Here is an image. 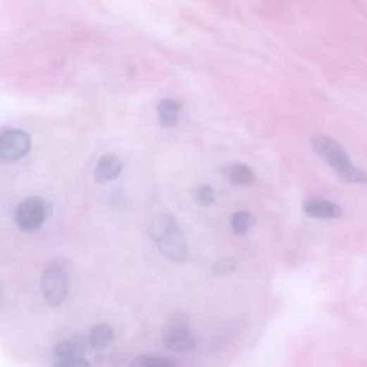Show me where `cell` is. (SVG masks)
Returning <instances> with one entry per match:
<instances>
[{
  "instance_id": "17",
  "label": "cell",
  "mask_w": 367,
  "mask_h": 367,
  "mask_svg": "<svg viewBox=\"0 0 367 367\" xmlns=\"http://www.w3.org/2000/svg\"><path fill=\"white\" fill-rule=\"evenodd\" d=\"M52 367H91V363L85 357H65L58 359Z\"/></svg>"
},
{
  "instance_id": "2",
  "label": "cell",
  "mask_w": 367,
  "mask_h": 367,
  "mask_svg": "<svg viewBox=\"0 0 367 367\" xmlns=\"http://www.w3.org/2000/svg\"><path fill=\"white\" fill-rule=\"evenodd\" d=\"M311 147L316 154L342 177L343 181L352 184H367V174L356 168L344 148L333 138L317 135L311 139Z\"/></svg>"
},
{
  "instance_id": "4",
  "label": "cell",
  "mask_w": 367,
  "mask_h": 367,
  "mask_svg": "<svg viewBox=\"0 0 367 367\" xmlns=\"http://www.w3.org/2000/svg\"><path fill=\"white\" fill-rule=\"evenodd\" d=\"M68 267L62 261H51L40 277V292L49 307L62 306L69 296Z\"/></svg>"
},
{
  "instance_id": "3",
  "label": "cell",
  "mask_w": 367,
  "mask_h": 367,
  "mask_svg": "<svg viewBox=\"0 0 367 367\" xmlns=\"http://www.w3.org/2000/svg\"><path fill=\"white\" fill-rule=\"evenodd\" d=\"M161 337L164 346L174 353H187L197 347V337L192 333L191 320L184 311L171 313L164 325Z\"/></svg>"
},
{
  "instance_id": "5",
  "label": "cell",
  "mask_w": 367,
  "mask_h": 367,
  "mask_svg": "<svg viewBox=\"0 0 367 367\" xmlns=\"http://www.w3.org/2000/svg\"><path fill=\"white\" fill-rule=\"evenodd\" d=\"M52 213L51 204L39 197H29L23 199L15 213V221L23 232H35L42 228Z\"/></svg>"
},
{
  "instance_id": "10",
  "label": "cell",
  "mask_w": 367,
  "mask_h": 367,
  "mask_svg": "<svg viewBox=\"0 0 367 367\" xmlns=\"http://www.w3.org/2000/svg\"><path fill=\"white\" fill-rule=\"evenodd\" d=\"M223 174L228 181H231L235 185H241V187L253 184L254 178H256L253 170L246 164H240V162L225 166L223 168Z\"/></svg>"
},
{
  "instance_id": "15",
  "label": "cell",
  "mask_w": 367,
  "mask_h": 367,
  "mask_svg": "<svg viewBox=\"0 0 367 367\" xmlns=\"http://www.w3.org/2000/svg\"><path fill=\"white\" fill-rule=\"evenodd\" d=\"M235 267H237V261L234 259H221L213 264L211 271L214 275L225 277V275H230L231 273H234Z\"/></svg>"
},
{
  "instance_id": "9",
  "label": "cell",
  "mask_w": 367,
  "mask_h": 367,
  "mask_svg": "<svg viewBox=\"0 0 367 367\" xmlns=\"http://www.w3.org/2000/svg\"><path fill=\"white\" fill-rule=\"evenodd\" d=\"M122 173V161L112 154L104 155L95 167L94 177L98 182H109Z\"/></svg>"
},
{
  "instance_id": "13",
  "label": "cell",
  "mask_w": 367,
  "mask_h": 367,
  "mask_svg": "<svg viewBox=\"0 0 367 367\" xmlns=\"http://www.w3.org/2000/svg\"><path fill=\"white\" fill-rule=\"evenodd\" d=\"M230 224H231V228L235 234L244 235L254 227L256 218H254V216H251L247 211H238L231 217Z\"/></svg>"
},
{
  "instance_id": "6",
  "label": "cell",
  "mask_w": 367,
  "mask_h": 367,
  "mask_svg": "<svg viewBox=\"0 0 367 367\" xmlns=\"http://www.w3.org/2000/svg\"><path fill=\"white\" fill-rule=\"evenodd\" d=\"M30 149V138L20 130H5L0 135V159L15 162L23 158Z\"/></svg>"
},
{
  "instance_id": "11",
  "label": "cell",
  "mask_w": 367,
  "mask_h": 367,
  "mask_svg": "<svg viewBox=\"0 0 367 367\" xmlns=\"http://www.w3.org/2000/svg\"><path fill=\"white\" fill-rule=\"evenodd\" d=\"M115 339V330L108 323H99L91 329L88 342L94 350H101L109 346Z\"/></svg>"
},
{
  "instance_id": "14",
  "label": "cell",
  "mask_w": 367,
  "mask_h": 367,
  "mask_svg": "<svg viewBox=\"0 0 367 367\" xmlns=\"http://www.w3.org/2000/svg\"><path fill=\"white\" fill-rule=\"evenodd\" d=\"M128 367H178V366L166 357L144 354L134 359Z\"/></svg>"
},
{
  "instance_id": "8",
  "label": "cell",
  "mask_w": 367,
  "mask_h": 367,
  "mask_svg": "<svg viewBox=\"0 0 367 367\" xmlns=\"http://www.w3.org/2000/svg\"><path fill=\"white\" fill-rule=\"evenodd\" d=\"M87 344L89 342L82 335H75L72 337H68L54 347V354L56 359H65V357H82L87 352Z\"/></svg>"
},
{
  "instance_id": "12",
  "label": "cell",
  "mask_w": 367,
  "mask_h": 367,
  "mask_svg": "<svg viewBox=\"0 0 367 367\" xmlns=\"http://www.w3.org/2000/svg\"><path fill=\"white\" fill-rule=\"evenodd\" d=\"M181 111V104L174 99H164L158 105V119L159 124L166 128L175 127L178 124V115Z\"/></svg>"
},
{
  "instance_id": "16",
  "label": "cell",
  "mask_w": 367,
  "mask_h": 367,
  "mask_svg": "<svg viewBox=\"0 0 367 367\" xmlns=\"http://www.w3.org/2000/svg\"><path fill=\"white\" fill-rule=\"evenodd\" d=\"M195 198L202 206H210L216 199V192L210 185H201L195 189Z\"/></svg>"
},
{
  "instance_id": "7",
  "label": "cell",
  "mask_w": 367,
  "mask_h": 367,
  "mask_svg": "<svg viewBox=\"0 0 367 367\" xmlns=\"http://www.w3.org/2000/svg\"><path fill=\"white\" fill-rule=\"evenodd\" d=\"M303 210L307 216L318 220H332L339 218L343 214V210L336 202L330 199H324L320 197L307 198L303 204Z\"/></svg>"
},
{
  "instance_id": "1",
  "label": "cell",
  "mask_w": 367,
  "mask_h": 367,
  "mask_svg": "<svg viewBox=\"0 0 367 367\" xmlns=\"http://www.w3.org/2000/svg\"><path fill=\"white\" fill-rule=\"evenodd\" d=\"M149 237L161 254L173 263H182L188 256L185 237L174 216L161 213L149 223Z\"/></svg>"
}]
</instances>
